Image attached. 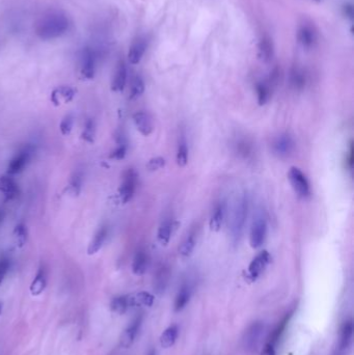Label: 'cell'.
I'll use <instances>...</instances> for the list:
<instances>
[{
    "mask_svg": "<svg viewBox=\"0 0 354 355\" xmlns=\"http://www.w3.org/2000/svg\"><path fill=\"white\" fill-rule=\"evenodd\" d=\"M259 55L263 61H269L273 56V45L269 37H264L259 45Z\"/></svg>",
    "mask_w": 354,
    "mask_h": 355,
    "instance_id": "29",
    "label": "cell"
},
{
    "mask_svg": "<svg viewBox=\"0 0 354 355\" xmlns=\"http://www.w3.org/2000/svg\"><path fill=\"white\" fill-rule=\"evenodd\" d=\"M141 324H143V318H141V316H138L128 325L126 330H124L120 340V344L123 348L127 349L133 345L139 333Z\"/></svg>",
    "mask_w": 354,
    "mask_h": 355,
    "instance_id": "10",
    "label": "cell"
},
{
    "mask_svg": "<svg viewBox=\"0 0 354 355\" xmlns=\"http://www.w3.org/2000/svg\"><path fill=\"white\" fill-rule=\"evenodd\" d=\"M1 312H2V303L0 301V315H1Z\"/></svg>",
    "mask_w": 354,
    "mask_h": 355,
    "instance_id": "47",
    "label": "cell"
},
{
    "mask_svg": "<svg viewBox=\"0 0 354 355\" xmlns=\"http://www.w3.org/2000/svg\"><path fill=\"white\" fill-rule=\"evenodd\" d=\"M165 166V159L162 157H156L152 158L147 164V168L150 172H155L163 168Z\"/></svg>",
    "mask_w": 354,
    "mask_h": 355,
    "instance_id": "41",
    "label": "cell"
},
{
    "mask_svg": "<svg viewBox=\"0 0 354 355\" xmlns=\"http://www.w3.org/2000/svg\"><path fill=\"white\" fill-rule=\"evenodd\" d=\"M267 235V221L264 216L259 215L256 216L253 220L252 228H251V235H250V242L253 248H259L264 243L265 239Z\"/></svg>",
    "mask_w": 354,
    "mask_h": 355,
    "instance_id": "7",
    "label": "cell"
},
{
    "mask_svg": "<svg viewBox=\"0 0 354 355\" xmlns=\"http://www.w3.org/2000/svg\"><path fill=\"white\" fill-rule=\"evenodd\" d=\"M145 92V82L140 76H135L132 79L130 87V99L134 100L139 98Z\"/></svg>",
    "mask_w": 354,
    "mask_h": 355,
    "instance_id": "34",
    "label": "cell"
},
{
    "mask_svg": "<svg viewBox=\"0 0 354 355\" xmlns=\"http://www.w3.org/2000/svg\"><path fill=\"white\" fill-rule=\"evenodd\" d=\"M107 237H108L107 226L100 227L98 229H97V232L95 233L92 241L90 242V244H88L87 254L90 255H93L98 253L103 247L104 243L106 242V239H107Z\"/></svg>",
    "mask_w": 354,
    "mask_h": 355,
    "instance_id": "17",
    "label": "cell"
},
{
    "mask_svg": "<svg viewBox=\"0 0 354 355\" xmlns=\"http://www.w3.org/2000/svg\"><path fill=\"white\" fill-rule=\"evenodd\" d=\"M133 122L136 129L139 131L140 134L144 136H149L152 134L154 130V125L152 118L150 114L145 111H137L133 114Z\"/></svg>",
    "mask_w": 354,
    "mask_h": 355,
    "instance_id": "14",
    "label": "cell"
},
{
    "mask_svg": "<svg viewBox=\"0 0 354 355\" xmlns=\"http://www.w3.org/2000/svg\"><path fill=\"white\" fill-rule=\"evenodd\" d=\"M148 355H157V353H156L155 350H151V351H150V352L148 353Z\"/></svg>",
    "mask_w": 354,
    "mask_h": 355,
    "instance_id": "46",
    "label": "cell"
},
{
    "mask_svg": "<svg viewBox=\"0 0 354 355\" xmlns=\"http://www.w3.org/2000/svg\"><path fill=\"white\" fill-rule=\"evenodd\" d=\"M0 192L5 201H13L19 195V186L10 175L0 177Z\"/></svg>",
    "mask_w": 354,
    "mask_h": 355,
    "instance_id": "13",
    "label": "cell"
},
{
    "mask_svg": "<svg viewBox=\"0 0 354 355\" xmlns=\"http://www.w3.org/2000/svg\"><path fill=\"white\" fill-rule=\"evenodd\" d=\"M196 244H197L196 234H189L187 238H186L180 245L179 254L183 256V258H188V256H190L191 254L193 253Z\"/></svg>",
    "mask_w": 354,
    "mask_h": 355,
    "instance_id": "31",
    "label": "cell"
},
{
    "mask_svg": "<svg viewBox=\"0 0 354 355\" xmlns=\"http://www.w3.org/2000/svg\"><path fill=\"white\" fill-rule=\"evenodd\" d=\"M79 64H80L81 75L85 79H93L96 74L97 63L95 53L90 48H85L81 51Z\"/></svg>",
    "mask_w": 354,
    "mask_h": 355,
    "instance_id": "9",
    "label": "cell"
},
{
    "mask_svg": "<svg viewBox=\"0 0 354 355\" xmlns=\"http://www.w3.org/2000/svg\"><path fill=\"white\" fill-rule=\"evenodd\" d=\"M138 176L134 168H128L123 175V181L119 188V195L123 203H127L133 198Z\"/></svg>",
    "mask_w": 354,
    "mask_h": 355,
    "instance_id": "5",
    "label": "cell"
},
{
    "mask_svg": "<svg viewBox=\"0 0 354 355\" xmlns=\"http://www.w3.org/2000/svg\"><path fill=\"white\" fill-rule=\"evenodd\" d=\"M174 229V223L172 219H165L161 226L159 227L158 229V240L162 245H167L171 241V238L173 235Z\"/></svg>",
    "mask_w": 354,
    "mask_h": 355,
    "instance_id": "25",
    "label": "cell"
},
{
    "mask_svg": "<svg viewBox=\"0 0 354 355\" xmlns=\"http://www.w3.org/2000/svg\"><path fill=\"white\" fill-rule=\"evenodd\" d=\"M74 123H75L74 115L72 113L66 114L59 124V130L61 134L65 136L70 135V133L73 130Z\"/></svg>",
    "mask_w": 354,
    "mask_h": 355,
    "instance_id": "39",
    "label": "cell"
},
{
    "mask_svg": "<svg viewBox=\"0 0 354 355\" xmlns=\"http://www.w3.org/2000/svg\"><path fill=\"white\" fill-rule=\"evenodd\" d=\"M127 77H128V71L125 61L120 60V63L117 65L116 72H114L112 78L111 90L116 93L123 92L127 83Z\"/></svg>",
    "mask_w": 354,
    "mask_h": 355,
    "instance_id": "15",
    "label": "cell"
},
{
    "mask_svg": "<svg viewBox=\"0 0 354 355\" xmlns=\"http://www.w3.org/2000/svg\"><path fill=\"white\" fill-rule=\"evenodd\" d=\"M82 182H83V178H82V174L81 173H75L72 178H71L70 183L68 185V191L74 195V197H77L79 195L82 188Z\"/></svg>",
    "mask_w": 354,
    "mask_h": 355,
    "instance_id": "35",
    "label": "cell"
},
{
    "mask_svg": "<svg viewBox=\"0 0 354 355\" xmlns=\"http://www.w3.org/2000/svg\"><path fill=\"white\" fill-rule=\"evenodd\" d=\"M290 318H291V315L289 314V315H287L284 319H282L281 322L278 325V327H277L276 330H273V332L271 333V336H270V340H269L268 344L274 346V345H276V344L278 343V341L280 339L281 334L284 333V331H285V330H286V327H287V325H288V323H289Z\"/></svg>",
    "mask_w": 354,
    "mask_h": 355,
    "instance_id": "37",
    "label": "cell"
},
{
    "mask_svg": "<svg viewBox=\"0 0 354 355\" xmlns=\"http://www.w3.org/2000/svg\"><path fill=\"white\" fill-rule=\"evenodd\" d=\"M47 287V272L44 267H40L33 280L30 283L29 291L32 296H40Z\"/></svg>",
    "mask_w": 354,
    "mask_h": 355,
    "instance_id": "19",
    "label": "cell"
},
{
    "mask_svg": "<svg viewBox=\"0 0 354 355\" xmlns=\"http://www.w3.org/2000/svg\"><path fill=\"white\" fill-rule=\"evenodd\" d=\"M97 134V126L93 119H88L85 124L81 133V138L88 144H93L96 139Z\"/></svg>",
    "mask_w": 354,
    "mask_h": 355,
    "instance_id": "32",
    "label": "cell"
},
{
    "mask_svg": "<svg viewBox=\"0 0 354 355\" xmlns=\"http://www.w3.org/2000/svg\"><path fill=\"white\" fill-rule=\"evenodd\" d=\"M247 214H249V198H247V194L243 193L237 200L233 213L231 235L232 241L235 244L239 243L242 237L247 219Z\"/></svg>",
    "mask_w": 354,
    "mask_h": 355,
    "instance_id": "2",
    "label": "cell"
},
{
    "mask_svg": "<svg viewBox=\"0 0 354 355\" xmlns=\"http://www.w3.org/2000/svg\"><path fill=\"white\" fill-rule=\"evenodd\" d=\"M190 295H191V291H190L189 286L183 285L181 287V289L179 290L178 294H177V296H176L175 306H174L176 312H181L183 308H185V306L187 305L189 303Z\"/></svg>",
    "mask_w": 354,
    "mask_h": 355,
    "instance_id": "26",
    "label": "cell"
},
{
    "mask_svg": "<svg viewBox=\"0 0 354 355\" xmlns=\"http://www.w3.org/2000/svg\"><path fill=\"white\" fill-rule=\"evenodd\" d=\"M13 236H14V241H15L16 245L19 248H22L26 244V242H27V239H28L27 228H26V226L24 224L17 225L14 228Z\"/></svg>",
    "mask_w": 354,
    "mask_h": 355,
    "instance_id": "30",
    "label": "cell"
},
{
    "mask_svg": "<svg viewBox=\"0 0 354 355\" xmlns=\"http://www.w3.org/2000/svg\"><path fill=\"white\" fill-rule=\"evenodd\" d=\"M35 154V147L32 145L24 146L7 165V175L14 176L22 173L28 165Z\"/></svg>",
    "mask_w": 354,
    "mask_h": 355,
    "instance_id": "3",
    "label": "cell"
},
{
    "mask_svg": "<svg viewBox=\"0 0 354 355\" xmlns=\"http://www.w3.org/2000/svg\"><path fill=\"white\" fill-rule=\"evenodd\" d=\"M271 262V255L267 251H263L251 262L247 270V279L254 281L267 268Z\"/></svg>",
    "mask_w": 354,
    "mask_h": 355,
    "instance_id": "8",
    "label": "cell"
},
{
    "mask_svg": "<svg viewBox=\"0 0 354 355\" xmlns=\"http://www.w3.org/2000/svg\"><path fill=\"white\" fill-rule=\"evenodd\" d=\"M76 92L74 88L70 86H59L55 88L51 94V102L53 105L59 106L61 104L70 103L74 99Z\"/></svg>",
    "mask_w": 354,
    "mask_h": 355,
    "instance_id": "16",
    "label": "cell"
},
{
    "mask_svg": "<svg viewBox=\"0 0 354 355\" xmlns=\"http://www.w3.org/2000/svg\"><path fill=\"white\" fill-rule=\"evenodd\" d=\"M154 296L149 292H139L134 296H130L131 306H152L154 304Z\"/></svg>",
    "mask_w": 354,
    "mask_h": 355,
    "instance_id": "28",
    "label": "cell"
},
{
    "mask_svg": "<svg viewBox=\"0 0 354 355\" xmlns=\"http://www.w3.org/2000/svg\"><path fill=\"white\" fill-rule=\"evenodd\" d=\"M298 38L303 47L311 48L316 42V32L311 26L303 25L298 31Z\"/></svg>",
    "mask_w": 354,
    "mask_h": 355,
    "instance_id": "24",
    "label": "cell"
},
{
    "mask_svg": "<svg viewBox=\"0 0 354 355\" xmlns=\"http://www.w3.org/2000/svg\"><path fill=\"white\" fill-rule=\"evenodd\" d=\"M291 82L295 88H303L304 86V76L299 71H294L291 76Z\"/></svg>",
    "mask_w": 354,
    "mask_h": 355,
    "instance_id": "42",
    "label": "cell"
},
{
    "mask_svg": "<svg viewBox=\"0 0 354 355\" xmlns=\"http://www.w3.org/2000/svg\"><path fill=\"white\" fill-rule=\"evenodd\" d=\"M225 218V203H220L215 207L214 212L212 213V216L210 218V229L213 232H218V230L223 227Z\"/></svg>",
    "mask_w": 354,
    "mask_h": 355,
    "instance_id": "23",
    "label": "cell"
},
{
    "mask_svg": "<svg viewBox=\"0 0 354 355\" xmlns=\"http://www.w3.org/2000/svg\"><path fill=\"white\" fill-rule=\"evenodd\" d=\"M10 261L6 258L0 259V285H1L2 281L4 280L6 274L10 270Z\"/></svg>",
    "mask_w": 354,
    "mask_h": 355,
    "instance_id": "43",
    "label": "cell"
},
{
    "mask_svg": "<svg viewBox=\"0 0 354 355\" xmlns=\"http://www.w3.org/2000/svg\"><path fill=\"white\" fill-rule=\"evenodd\" d=\"M130 307H131L130 296L122 295V296L114 297L111 300L110 308L113 313H116L118 315H124Z\"/></svg>",
    "mask_w": 354,
    "mask_h": 355,
    "instance_id": "27",
    "label": "cell"
},
{
    "mask_svg": "<svg viewBox=\"0 0 354 355\" xmlns=\"http://www.w3.org/2000/svg\"><path fill=\"white\" fill-rule=\"evenodd\" d=\"M261 355H276V350H274V346L267 344L265 346Z\"/></svg>",
    "mask_w": 354,
    "mask_h": 355,
    "instance_id": "44",
    "label": "cell"
},
{
    "mask_svg": "<svg viewBox=\"0 0 354 355\" xmlns=\"http://www.w3.org/2000/svg\"><path fill=\"white\" fill-rule=\"evenodd\" d=\"M4 218H5V212L3 210H0V225H2Z\"/></svg>",
    "mask_w": 354,
    "mask_h": 355,
    "instance_id": "45",
    "label": "cell"
},
{
    "mask_svg": "<svg viewBox=\"0 0 354 355\" xmlns=\"http://www.w3.org/2000/svg\"><path fill=\"white\" fill-rule=\"evenodd\" d=\"M149 267V255L146 251L139 250L132 262V271L135 275H144Z\"/></svg>",
    "mask_w": 354,
    "mask_h": 355,
    "instance_id": "21",
    "label": "cell"
},
{
    "mask_svg": "<svg viewBox=\"0 0 354 355\" xmlns=\"http://www.w3.org/2000/svg\"><path fill=\"white\" fill-rule=\"evenodd\" d=\"M256 96H258V103L263 106L266 104L271 98V88L266 82H259L255 87Z\"/></svg>",
    "mask_w": 354,
    "mask_h": 355,
    "instance_id": "33",
    "label": "cell"
},
{
    "mask_svg": "<svg viewBox=\"0 0 354 355\" xmlns=\"http://www.w3.org/2000/svg\"><path fill=\"white\" fill-rule=\"evenodd\" d=\"M148 48V42L144 37L137 38L130 46L128 52V60L131 65H137L143 59Z\"/></svg>",
    "mask_w": 354,
    "mask_h": 355,
    "instance_id": "12",
    "label": "cell"
},
{
    "mask_svg": "<svg viewBox=\"0 0 354 355\" xmlns=\"http://www.w3.org/2000/svg\"><path fill=\"white\" fill-rule=\"evenodd\" d=\"M177 163L181 167L186 166L188 163V148L184 138L179 143L178 151H177Z\"/></svg>",
    "mask_w": 354,
    "mask_h": 355,
    "instance_id": "38",
    "label": "cell"
},
{
    "mask_svg": "<svg viewBox=\"0 0 354 355\" xmlns=\"http://www.w3.org/2000/svg\"><path fill=\"white\" fill-rule=\"evenodd\" d=\"M118 144L119 146L112 151L109 158L114 159V160H123L127 154V143L124 135H119Z\"/></svg>",
    "mask_w": 354,
    "mask_h": 355,
    "instance_id": "36",
    "label": "cell"
},
{
    "mask_svg": "<svg viewBox=\"0 0 354 355\" xmlns=\"http://www.w3.org/2000/svg\"><path fill=\"white\" fill-rule=\"evenodd\" d=\"M294 140L289 134L279 135L273 143V152L278 157H288L294 151Z\"/></svg>",
    "mask_w": 354,
    "mask_h": 355,
    "instance_id": "11",
    "label": "cell"
},
{
    "mask_svg": "<svg viewBox=\"0 0 354 355\" xmlns=\"http://www.w3.org/2000/svg\"><path fill=\"white\" fill-rule=\"evenodd\" d=\"M265 330V325L261 321L253 322L247 328L243 335V346L246 351L253 352L258 349L262 342V338Z\"/></svg>",
    "mask_w": 354,
    "mask_h": 355,
    "instance_id": "6",
    "label": "cell"
},
{
    "mask_svg": "<svg viewBox=\"0 0 354 355\" xmlns=\"http://www.w3.org/2000/svg\"><path fill=\"white\" fill-rule=\"evenodd\" d=\"M179 335V328L177 325H172L165 330L160 335V345L164 349H169L175 345Z\"/></svg>",
    "mask_w": 354,
    "mask_h": 355,
    "instance_id": "22",
    "label": "cell"
},
{
    "mask_svg": "<svg viewBox=\"0 0 354 355\" xmlns=\"http://www.w3.org/2000/svg\"><path fill=\"white\" fill-rule=\"evenodd\" d=\"M171 271L166 266H161V267L158 268L154 278V289L159 294H161L165 291L167 285H169Z\"/></svg>",
    "mask_w": 354,
    "mask_h": 355,
    "instance_id": "20",
    "label": "cell"
},
{
    "mask_svg": "<svg viewBox=\"0 0 354 355\" xmlns=\"http://www.w3.org/2000/svg\"><path fill=\"white\" fill-rule=\"evenodd\" d=\"M69 19L65 14L51 11L41 17L35 26L37 34L43 40H52L61 37L69 29Z\"/></svg>",
    "mask_w": 354,
    "mask_h": 355,
    "instance_id": "1",
    "label": "cell"
},
{
    "mask_svg": "<svg viewBox=\"0 0 354 355\" xmlns=\"http://www.w3.org/2000/svg\"><path fill=\"white\" fill-rule=\"evenodd\" d=\"M288 179L292 188L299 198L306 199L311 195V187L306 176L296 166H292L288 174Z\"/></svg>",
    "mask_w": 354,
    "mask_h": 355,
    "instance_id": "4",
    "label": "cell"
},
{
    "mask_svg": "<svg viewBox=\"0 0 354 355\" xmlns=\"http://www.w3.org/2000/svg\"><path fill=\"white\" fill-rule=\"evenodd\" d=\"M353 336V323L351 320L344 322L341 328L340 333V341L338 346V353L344 354L351 345Z\"/></svg>",
    "mask_w": 354,
    "mask_h": 355,
    "instance_id": "18",
    "label": "cell"
},
{
    "mask_svg": "<svg viewBox=\"0 0 354 355\" xmlns=\"http://www.w3.org/2000/svg\"><path fill=\"white\" fill-rule=\"evenodd\" d=\"M237 149H238V153L239 155H241L243 158H249L252 155V146L247 140H241L239 141L237 145Z\"/></svg>",
    "mask_w": 354,
    "mask_h": 355,
    "instance_id": "40",
    "label": "cell"
}]
</instances>
